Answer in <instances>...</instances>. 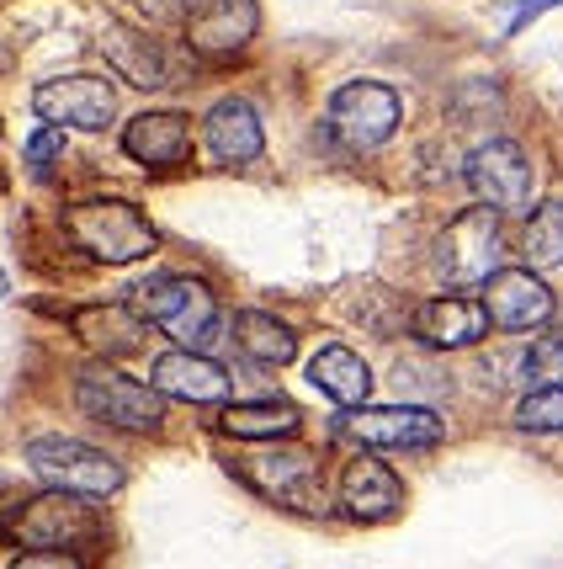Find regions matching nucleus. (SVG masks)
Here are the masks:
<instances>
[{"label":"nucleus","instance_id":"3","mask_svg":"<svg viewBox=\"0 0 563 569\" xmlns=\"http://www.w3.org/2000/svg\"><path fill=\"white\" fill-rule=\"evenodd\" d=\"M27 469L38 473L49 490H64V496H80V500H112L128 479L112 452L80 442V437H59V431L27 442Z\"/></svg>","mask_w":563,"mask_h":569},{"label":"nucleus","instance_id":"11","mask_svg":"<svg viewBox=\"0 0 563 569\" xmlns=\"http://www.w3.org/2000/svg\"><path fill=\"white\" fill-rule=\"evenodd\" d=\"M468 192L490 213H521L532 198V160L511 139H490L468 154Z\"/></svg>","mask_w":563,"mask_h":569},{"label":"nucleus","instance_id":"28","mask_svg":"<svg viewBox=\"0 0 563 569\" xmlns=\"http://www.w3.org/2000/svg\"><path fill=\"white\" fill-rule=\"evenodd\" d=\"M11 569H86V559L74 548H22Z\"/></svg>","mask_w":563,"mask_h":569},{"label":"nucleus","instance_id":"24","mask_svg":"<svg viewBox=\"0 0 563 569\" xmlns=\"http://www.w3.org/2000/svg\"><path fill=\"white\" fill-rule=\"evenodd\" d=\"M521 256L532 272H563V198H547L521 229Z\"/></svg>","mask_w":563,"mask_h":569},{"label":"nucleus","instance_id":"12","mask_svg":"<svg viewBox=\"0 0 563 569\" xmlns=\"http://www.w3.org/2000/svg\"><path fill=\"white\" fill-rule=\"evenodd\" d=\"M149 389L160 399H181V405H202V410H223L229 395H234V378L202 357V351H187V347H171L154 357L149 368Z\"/></svg>","mask_w":563,"mask_h":569},{"label":"nucleus","instance_id":"1","mask_svg":"<svg viewBox=\"0 0 563 569\" xmlns=\"http://www.w3.org/2000/svg\"><path fill=\"white\" fill-rule=\"evenodd\" d=\"M64 234H70L91 261H101V267H133V261H144L149 250L160 246V240H154V223L128 198L70 202V208H64Z\"/></svg>","mask_w":563,"mask_h":569},{"label":"nucleus","instance_id":"23","mask_svg":"<svg viewBox=\"0 0 563 569\" xmlns=\"http://www.w3.org/2000/svg\"><path fill=\"white\" fill-rule=\"evenodd\" d=\"M219 426L229 437H240V442H282V437H293L303 426V416L288 399H255V405H223Z\"/></svg>","mask_w":563,"mask_h":569},{"label":"nucleus","instance_id":"8","mask_svg":"<svg viewBox=\"0 0 563 569\" xmlns=\"http://www.w3.org/2000/svg\"><path fill=\"white\" fill-rule=\"evenodd\" d=\"M335 437L372 452H410V447H436L446 437L441 416H431L425 405H356L335 421Z\"/></svg>","mask_w":563,"mask_h":569},{"label":"nucleus","instance_id":"6","mask_svg":"<svg viewBox=\"0 0 563 569\" xmlns=\"http://www.w3.org/2000/svg\"><path fill=\"white\" fill-rule=\"evenodd\" d=\"M97 532H101L97 500L64 496V490H43V496L22 500L11 511V521H6V538L22 548H74L91 543Z\"/></svg>","mask_w":563,"mask_h":569},{"label":"nucleus","instance_id":"26","mask_svg":"<svg viewBox=\"0 0 563 569\" xmlns=\"http://www.w3.org/2000/svg\"><path fill=\"white\" fill-rule=\"evenodd\" d=\"M27 166H32V171L38 176H49L53 166H59V160H64V128H38V133H32V139H27Z\"/></svg>","mask_w":563,"mask_h":569},{"label":"nucleus","instance_id":"30","mask_svg":"<svg viewBox=\"0 0 563 569\" xmlns=\"http://www.w3.org/2000/svg\"><path fill=\"white\" fill-rule=\"evenodd\" d=\"M187 6H192V0H139V11H144L149 22H181Z\"/></svg>","mask_w":563,"mask_h":569},{"label":"nucleus","instance_id":"20","mask_svg":"<svg viewBox=\"0 0 563 569\" xmlns=\"http://www.w3.org/2000/svg\"><path fill=\"white\" fill-rule=\"evenodd\" d=\"M144 315L133 309V303H97V309H80L74 315V336L86 341L91 351H101V362L107 357H128V351L144 347Z\"/></svg>","mask_w":563,"mask_h":569},{"label":"nucleus","instance_id":"5","mask_svg":"<svg viewBox=\"0 0 563 569\" xmlns=\"http://www.w3.org/2000/svg\"><path fill=\"white\" fill-rule=\"evenodd\" d=\"M234 473L245 479L250 490L271 506H293V511H319V458L314 452H303V447H282V442H267L245 452V458H234Z\"/></svg>","mask_w":563,"mask_h":569},{"label":"nucleus","instance_id":"19","mask_svg":"<svg viewBox=\"0 0 563 569\" xmlns=\"http://www.w3.org/2000/svg\"><path fill=\"white\" fill-rule=\"evenodd\" d=\"M101 53H107V64L123 74V80H133V86H144V91H160L165 86V53H160V43L149 38V32H139V27H123V22H101Z\"/></svg>","mask_w":563,"mask_h":569},{"label":"nucleus","instance_id":"4","mask_svg":"<svg viewBox=\"0 0 563 569\" xmlns=\"http://www.w3.org/2000/svg\"><path fill=\"white\" fill-rule=\"evenodd\" d=\"M74 405H80V416H91L97 426L133 431V437H144V431H160V426H165V399L154 395L149 383L118 372L112 362L80 368V378H74Z\"/></svg>","mask_w":563,"mask_h":569},{"label":"nucleus","instance_id":"18","mask_svg":"<svg viewBox=\"0 0 563 569\" xmlns=\"http://www.w3.org/2000/svg\"><path fill=\"white\" fill-rule=\"evenodd\" d=\"M484 303L479 298H431L415 309V336L431 351H463L473 341H484Z\"/></svg>","mask_w":563,"mask_h":569},{"label":"nucleus","instance_id":"22","mask_svg":"<svg viewBox=\"0 0 563 569\" xmlns=\"http://www.w3.org/2000/svg\"><path fill=\"white\" fill-rule=\"evenodd\" d=\"M234 341H240V351H245L250 362H261V368H288L298 357L293 325L267 315V309H240V315H234Z\"/></svg>","mask_w":563,"mask_h":569},{"label":"nucleus","instance_id":"13","mask_svg":"<svg viewBox=\"0 0 563 569\" xmlns=\"http://www.w3.org/2000/svg\"><path fill=\"white\" fill-rule=\"evenodd\" d=\"M484 320L494 330H542V325L553 320V293L542 288L537 272H526V267H500V272L484 277Z\"/></svg>","mask_w":563,"mask_h":569},{"label":"nucleus","instance_id":"17","mask_svg":"<svg viewBox=\"0 0 563 569\" xmlns=\"http://www.w3.org/2000/svg\"><path fill=\"white\" fill-rule=\"evenodd\" d=\"M181 22H187V38L197 43V53L223 59L255 38V0H192Z\"/></svg>","mask_w":563,"mask_h":569},{"label":"nucleus","instance_id":"21","mask_svg":"<svg viewBox=\"0 0 563 569\" xmlns=\"http://www.w3.org/2000/svg\"><path fill=\"white\" fill-rule=\"evenodd\" d=\"M303 378H309L324 399H335L341 410H356V405H368V395H372V372L351 347H319L314 357H309Z\"/></svg>","mask_w":563,"mask_h":569},{"label":"nucleus","instance_id":"27","mask_svg":"<svg viewBox=\"0 0 563 569\" xmlns=\"http://www.w3.org/2000/svg\"><path fill=\"white\" fill-rule=\"evenodd\" d=\"M526 378H547V383H563V336H542L526 347Z\"/></svg>","mask_w":563,"mask_h":569},{"label":"nucleus","instance_id":"10","mask_svg":"<svg viewBox=\"0 0 563 569\" xmlns=\"http://www.w3.org/2000/svg\"><path fill=\"white\" fill-rule=\"evenodd\" d=\"M399 118H404V101L393 86L383 80H351L330 97V128L341 133L351 149H378L399 133Z\"/></svg>","mask_w":563,"mask_h":569},{"label":"nucleus","instance_id":"2","mask_svg":"<svg viewBox=\"0 0 563 569\" xmlns=\"http://www.w3.org/2000/svg\"><path fill=\"white\" fill-rule=\"evenodd\" d=\"M133 309H139L154 330H165L175 347H187V351H202L213 336H219V325H223L213 288H208L202 277H181V272L149 277L144 288H139V298H133Z\"/></svg>","mask_w":563,"mask_h":569},{"label":"nucleus","instance_id":"16","mask_svg":"<svg viewBox=\"0 0 563 569\" xmlns=\"http://www.w3.org/2000/svg\"><path fill=\"white\" fill-rule=\"evenodd\" d=\"M399 506H404V485H399V473L383 463V458H351L341 473V511L351 521H393L399 517Z\"/></svg>","mask_w":563,"mask_h":569},{"label":"nucleus","instance_id":"7","mask_svg":"<svg viewBox=\"0 0 563 569\" xmlns=\"http://www.w3.org/2000/svg\"><path fill=\"white\" fill-rule=\"evenodd\" d=\"M500 256H505V234H500V213L490 208H468L463 219H452L436 234V272L452 288H473L500 272Z\"/></svg>","mask_w":563,"mask_h":569},{"label":"nucleus","instance_id":"14","mask_svg":"<svg viewBox=\"0 0 563 569\" xmlns=\"http://www.w3.org/2000/svg\"><path fill=\"white\" fill-rule=\"evenodd\" d=\"M123 154L133 166H144V171H175V166H187L192 160V118L171 112V107L128 118Z\"/></svg>","mask_w":563,"mask_h":569},{"label":"nucleus","instance_id":"15","mask_svg":"<svg viewBox=\"0 0 563 569\" xmlns=\"http://www.w3.org/2000/svg\"><path fill=\"white\" fill-rule=\"evenodd\" d=\"M202 139H208L219 166H255L261 149H267V128H261V112L245 97H223L208 107Z\"/></svg>","mask_w":563,"mask_h":569},{"label":"nucleus","instance_id":"9","mask_svg":"<svg viewBox=\"0 0 563 569\" xmlns=\"http://www.w3.org/2000/svg\"><path fill=\"white\" fill-rule=\"evenodd\" d=\"M32 112L49 128H80V133H101L118 118V91L107 74H59L32 91Z\"/></svg>","mask_w":563,"mask_h":569},{"label":"nucleus","instance_id":"25","mask_svg":"<svg viewBox=\"0 0 563 569\" xmlns=\"http://www.w3.org/2000/svg\"><path fill=\"white\" fill-rule=\"evenodd\" d=\"M515 426H521V431H537V437H559L563 431V383H547V389L521 395Z\"/></svg>","mask_w":563,"mask_h":569},{"label":"nucleus","instance_id":"29","mask_svg":"<svg viewBox=\"0 0 563 569\" xmlns=\"http://www.w3.org/2000/svg\"><path fill=\"white\" fill-rule=\"evenodd\" d=\"M553 6H563V0H515L511 17H505V32H511V38H515V32H526V27L537 22L542 11H553Z\"/></svg>","mask_w":563,"mask_h":569}]
</instances>
